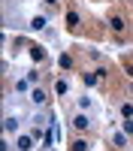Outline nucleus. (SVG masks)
I'll return each instance as SVG.
<instances>
[{
    "label": "nucleus",
    "mask_w": 133,
    "mask_h": 151,
    "mask_svg": "<svg viewBox=\"0 0 133 151\" xmlns=\"http://www.w3.org/2000/svg\"><path fill=\"white\" fill-rule=\"evenodd\" d=\"M18 127H21V115H18V112H15V115L6 112V115H3V133L12 136V133H18Z\"/></svg>",
    "instance_id": "1"
},
{
    "label": "nucleus",
    "mask_w": 133,
    "mask_h": 151,
    "mask_svg": "<svg viewBox=\"0 0 133 151\" xmlns=\"http://www.w3.org/2000/svg\"><path fill=\"white\" fill-rule=\"evenodd\" d=\"M91 124H94V121H91V112H82V109H79L76 115H73V130H79V133H82V130H91Z\"/></svg>",
    "instance_id": "2"
},
{
    "label": "nucleus",
    "mask_w": 133,
    "mask_h": 151,
    "mask_svg": "<svg viewBox=\"0 0 133 151\" xmlns=\"http://www.w3.org/2000/svg\"><path fill=\"white\" fill-rule=\"evenodd\" d=\"M15 151H33V136L18 133V136H15Z\"/></svg>",
    "instance_id": "3"
},
{
    "label": "nucleus",
    "mask_w": 133,
    "mask_h": 151,
    "mask_svg": "<svg viewBox=\"0 0 133 151\" xmlns=\"http://www.w3.org/2000/svg\"><path fill=\"white\" fill-rule=\"evenodd\" d=\"M109 27H112V33H124L127 30V21H124V15H109Z\"/></svg>",
    "instance_id": "4"
},
{
    "label": "nucleus",
    "mask_w": 133,
    "mask_h": 151,
    "mask_svg": "<svg viewBox=\"0 0 133 151\" xmlns=\"http://www.w3.org/2000/svg\"><path fill=\"white\" fill-rule=\"evenodd\" d=\"M45 100H48V94L42 88H30V103L33 106H45Z\"/></svg>",
    "instance_id": "5"
},
{
    "label": "nucleus",
    "mask_w": 133,
    "mask_h": 151,
    "mask_svg": "<svg viewBox=\"0 0 133 151\" xmlns=\"http://www.w3.org/2000/svg\"><path fill=\"white\" fill-rule=\"evenodd\" d=\"M97 79H100V73H94V70H85V73H82L85 88H94V85H97Z\"/></svg>",
    "instance_id": "6"
},
{
    "label": "nucleus",
    "mask_w": 133,
    "mask_h": 151,
    "mask_svg": "<svg viewBox=\"0 0 133 151\" xmlns=\"http://www.w3.org/2000/svg\"><path fill=\"white\" fill-rule=\"evenodd\" d=\"M45 24H48V21H45V15H33L27 27H30V30H45Z\"/></svg>",
    "instance_id": "7"
},
{
    "label": "nucleus",
    "mask_w": 133,
    "mask_h": 151,
    "mask_svg": "<svg viewBox=\"0 0 133 151\" xmlns=\"http://www.w3.org/2000/svg\"><path fill=\"white\" fill-rule=\"evenodd\" d=\"M55 94H58V97H67V94H70V82H67V79H58V82H55Z\"/></svg>",
    "instance_id": "8"
},
{
    "label": "nucleus",
    "mask_w": 133,
    "mask_h": 151,
    "mask_svg": "<svg viewBox=\"0 0 133 151\" xmlns=\"http://www.w3.org/2000/svg\"><path fill=\"white\" fill-rule=\"evenodd\" d=\"M79 21H82L79 12L76 9H67V27H79Z\"/></svg>",
    "instance_id": "9"
},
{
    "label": "nucleus",
    "mask_w": 133,
    "mask_h": 151,
    "mask_svg": "<svg viewBox=\"0 0 133 151\" xmlns=\"http://www.w3.org/2000/svg\"><path fill=\"white\" fill-rule=\"evenodd\" d=\"M79 109H82V112H91V109H94V100H91L88 94H85V97H79Z\"/></svg>",
    "instance_id": "10"
},
{
    "label": "nucleus",
    "mask_w": 133,
    "mask_h": 151,
    "mask_svg": "<svg viewBox=\"0 0 133 151\" xmlns=\"http://www.w3.org/2000/svg\"><path fill=\"white\" fill-rule=\"evenodd\" d=\"M91 145H88V139H82V136H76L73 139V151H88Z\"/></svg>",
    "instance_id": "11"
},
{
    "label": "nucleus",
    "mask_w": 133,
    "mask_h": 151,
    "mask_svg": "<svg viewBox=\"0 0 133 151\" xmlns=\"http://www.w3.org/2000/svg\"><path fill=\"white\" fill-rule=\"evenodd\" d=\"M121 118H133V103H130V100L121 103Z\"/></svg>",
    "instance_id": "12"
},
{
    "label": "nucleus",
    "mask_w": 133,
    "mask_h": 151,
    "mask_svg": "<svg viewBox=\"0 0 133 151\" xmlns=\"http://www.w3.org/2000/svg\"><path fill=\"white\" fill-rule=\"evenodd\" d=\"M112 142L118 148H127V133H112Z\"/></svg>",
    "instance_id": "13"
},
{
    "label": "nucleus",
    "mask_w": 133,
    "mask_h": 151,
    "mask_svg": "<svg viewBox=\"0 0 133 151\" xmlns=\"http://www.w3.org/2000/svg\"><path fill=\"white\" fill-rule=\"evenodd\" d=\"M60 67H64V70H73V58H70V55H60Z\"/></svg>",
    "instance_id": "14"
},
{
    "label": "nucleus",
    "mask_w": 133,
    "mask_h": 151,
    "mask_svg": "<svg viewBox=\"0 0 133 151\" xmlns=\"http://www.w3.org/2000/svg\"><path fill=\"white\" fill-rule=\"evenodd\" d=\"M27 88H30V82H27V79H24V82H15V91H18V94H24Z\"/></svg>",
    "instance_id": "15"
},
{
    "label": "nucleus",
    "mask_w": 133,
    "mask_h": 151,
    "mask_svg": "<svg viewBox=\"0 0 133 151\" xmlns=\"http://www.w3.org/2000/svg\"><path fill=\"white\" fill-rule=\"evenodd\" d=\"M124 133L133 136V118H124Z\"/></svg>",
    "instance_id": "16"
},
{
    "label": "nucleus",
    "mask_w": 133,
    "mask_h": 151,
    "mask_svg": "<svg viewBox=\"0 0 133 151\" xmlns=\"http://www.w3.org/2000/svg\"><path fill=\"white\" fill-rule=\"evenodd\" d=\"M30 55H33L36 60H42V58H45V52H42V48H40V45H36V48H30Z\"/></svg>",
    "instance_id": "17"
}]
</instances>
